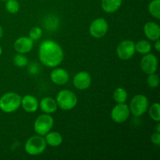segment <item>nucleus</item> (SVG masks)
Instances as JSON below:
<instances>
[{
	"mask_svg": "<svg viewBox=\"0 0 160 160\" xmlns=\"http://www.w3.org/2000/svg\"><path fill=\"white\" fill-rule=\"evenodd\" d=\"M38 57L44 65L52 68L58 67L63 60V50L54 41H44L39 46Z\"/></svg>",
	"mask_w": 160,
	"mask_h": 160,
	"instance_id": "f257e3e1",
	"label": "nucleus"
},
{
	"mask_svg": "<svg viewBox=\"0 0 160 160\" xmlns=\"http://www.w3.org/2000/svg\"><path fill=\"white\" fill-rule=\"evenodd\" d=\"M21 98L20 95L15 92L5 93L0 98V109L6 113L15 112L20 106Z\"/></svg>",
	"mask_w": 160,
	"mask_h": 160,
	"instance_id": "f03ea898",
	"label": "nucleus"
},
{
	"mask_svg": "<svg viewBox=\"0 0 160 160\" xmlns=\"http://www.w3.org/2000/svg\"><path fill=\"white\" fill-rule=\"evenodd\" d=\"M56 101L58 106L62 110H70L76 106L78 97L73 92L65 89L57 94Z\"/></svg>",
	"mask_w": 160,
	"mask_h": 160,
	"instance_id": "7ed1b4c3",
	"label": "nucleus"
},
{
	"mask_svg": "<svg viewBox=\"0 0 160 160\" xmlns=\"http://www.w3.org/2000/svg\"><path fill=\"white\" fill-rule=\"evenodd\" d=\"M47 144L45 138L41 135H34L30 138L25 143V151L31 156H38L45 150Z\"/></svg>",
	"mask_w": 160,
	"mask_h": 160,
	"instance_id": "20e7f679",
	"label": "nucleus"
},
{
	"mask_svg": "<svg viewBox=\"0 0 160 160\" xmlns=\"http://www.w3.org/2000/svg\"><path fill=\"white\" fill-rule=\"evenodd\" d=\"M54 120L49 114H42L38 117L34 124V131L38 135L45 136L53 128Z\"/></svg>",
	"mask_w": 160,
	"mask_h": 160,
	"instance_id": "39448f33",
	"label": "nucleus"
},
{
	"mask_svg": "<svg viewBox=\"0 0 160 160\" xmlns=\"http://www.w3.org/2000/svg\"><path fill=\"white\" fill-rule=\"evenodd\" d=\"M148 107V100L144 95L134 96L130 103V111L134 117H141L147 111Z\"/></svg>",
	"mask_w": 160,
	"mask_h": 160,
	"instance_id": "423d86ee",
	"label": "nucleus"
},
{
	"mask_svg": "<svg viewBox=\"0 0 160 160\" xmlns=\"http://www.w3.org/2000/svg\"><path fill=\"white\" fill-rule=\"evenodd\" d=\"M135 44L131 40H124L117 48V54L122 60H128L135 54Z\"/></svg>",
	"mask_w": 160,
	"mask_h": 160,
	"instance_id": "0eeeda50",
	"label": "nucleus"
},
{
	"mask_svg": "<svg viewBox=\"0 0 160 160\" xmlns=\"http://www.w3.org/2000/svg\"><path fill=\"white\" fill-rule=\"evenodd\" d=\"M131 111L129 106L125 103H118L111 111V118L115 123H122L130 117Z\"/></svg>",
	"mask_w": 160,
	"mask_h": 160,
	"instance_id": "6e6552de",
	"label": "nucleus"
},
{
	"mask_svg": "<svg viewBox=\"0 0 160 160\" xmlns=\"http://www.w3.org/2000/svg\"><path fill=\"white\" fill-rule=\"evenodd\" d=\"M109 28L107 21L104 18L95 19L89 27V33L95 38H101L106 34Z\"/></svg>",
	"mask_w": 160,
	"mask_h": 160,
	"instance_id": "1a4fd4ad",
	"label": "nucleus"
},
{
	"mask_svg": "<svg viewBox=\"0 0 160 160\" xmlns=\"http://www.w3.org/2000/svg\"><path fill=\"white\" fill-rule=\"evenodd\" d=\"M141 69L146 74L156 73L158 68V59L153 54L147 53L141 59Z\"/></svg>",
	"mask_w": 160,
	"mask_h": 160,
	"instance_id": "9d476101",
	"label": "nucleus"
},
{
	"mask_svg": "<svg viewBox=\"0 0 160 160\" xmlns=\"http://www.w3.org/2000/svg\"><path fill=\"white\" fill-rule=\"evenodd\" d=\"M73 82L77 89L85 90L88 88L92 84V77L88 72L81 71L75 75Z\"/></svg>",
	"mask_w": 160,
	"mask_h": 160,
	"instance_id": "9b49d317",
	"label": "nucleus"
},
{
	"mask_svg": "<svg viewBox=\"0 0 160 160\" xmlns=\"http://www.w3.org/2000/svg\"><path fill=\"white\" fill-rule=\"evenodd\" d=\"M34 46V42L29 37H20L14 42V49L18 53L25 54L31 51Z\"/></svg>",
	"mask_w": 160,
	"mask_h": 160,
	"instance_id": "f8f14e48",
	"label": "nucleus"
},
{
	"mask_svg": "<svg viewBox=\"0 0 160 160\" xmlns=\"http://www.w3.org/2000/svg\"><path fill=\"white\" fill-rule=\"evenodd\" d=\"M51 81L58 85L65 84L69 81L70 75L68 72L62 68H56L51 72L50 74Z\"/></svg>",
	"mask_w": 160,
	"mask_h": 160,
	"instance_id": "ddd939ff",
	"label": "nucleus"
},
{
	"mask_svg": "<svg viewBox=\"0 0 160 160\" xmlns=\"http://www.w3.org/2000/svg\"><path fill=\"white\" fill-rule=\"evenodd\" d=\"M144 33L151 41H156L160 38V27L154 22H148L144 26Z\"/></svg>",
	"mask_w": 160,
	"mask_h": 160,
	"instance_id": "4468645a",
	"label": "nucleus"
},
{
	"mask_svg": "<svg viewBox=\"0 0 160 160\" xmlns=\"http://www.w3.org/2000/svg\"><path fill=\"white\" fill-rule=\"evenodd\" d=\"M23 110L28 112H34L38 108V102L37 98L31 95H26L21 98V104Z\"/></svg>",
	"mask_w": 160,
	"mask_h": 160,
	"instance_id": "2eb2a0df",
	"label": "nucleus"
},
{
	"mask_svg": "<svg viewBox=\"0 0 160 160\" xmlns=\"http://www.w3.org/2000/svg\"><path fill=\"white\" fill-rule=\"evenodd\" d=\"M39 107L42 112L47 114H51L57 110L58 105L56 100L51 97H45L38 103Z\"/></svg>",
	"mask_w": 160,
	"mask_h": 160,
	"instance_id": "dca6fc26",
	"label": "nucleus"
},
{
	"mask_svg": "<svg viewBox=\"0 0 160 160\" xmlns=\"http://www.w3.org/2000/svg\"><path fill=\"white\" fill-rule=\"evenodd\" d=\"M122 2L123 0H102L101 6L106 12L113 13L120 9Z\"/></svg>",
	"mask_w": 160,
	"mask_h": 160,
	"instance_id": "f3484780",
	"label": "nucleus"
},
{
	"mask_svg": "<svg viewBox=\"0 0 160 160\" xmlns=\"http://www.w3.org/2000/svg\"><path fill=\"white\" fill-rule=\"evenodd\" d=\"M45 140L47 145L52 147H57L60 145L62 142V137L57 131L48 132L45 134Z\"/></svg>",
	"mask_w": 160,
	"mask_h": 160,
	"instance_id": "a211bd4d",
	"label": "nucleus"
},
{
	"mask_svg": "<svg viewBox=\"0 0 160 160\" xmlns=\"http://www.w3.org/2000/svg\"><path fill=\"white\" fill-rule=\"evenodd\" d=\"M152 49V45L147 40L138 41L135 44V51L142 55H145L149 53Z\"/></svg>",
	"mask_w": 160,
	"mask_h": 160,
	"instance_id": "6ab92c4d",
	"label": "nucleus"
},
{
	"mask_svg": "<svg viewBox=\"0 0 160 160\" xmlns=\"http://www.w3.org/2000/svg\"><path fill=\"white\" fill-rule=\"evenodd\" d=\"M128 92L124 88H117L113 93V99L117 103H125L128 100Z\"/></svg>",
	"mask_w": 160,
	"mask_h": 160,
	"instance_id": "aec40b11",
	"label": "nucleus"
},
{
	"mask_svg": "<svg viewBox=\"0 0 160 160\" xmlns=\"http://www.w3.org/2000/svg\"><path fill=\"white\" fill-rule=\"evenodd\" d=\"M148 11L153 17L160 19V0H152L148 5Z\"/></svg>",
	"mask_w": 160,
	"mask_h": 160,
	"instance_id": "412c9836",
	"label": "nucleus"
},
{
	"mask_svg": "<svg viewBox=\"0 0 160 160\" xmlns=\"http://www.w3.org/2000/svg\"><path fill=\"white\" fill-rule=\"evenodd\" d=\"M149 116L154 121L159 122L160 120V105L159 103L156 102L152 105L149 108Z\"/></svg>",
	"mask_w": 160,
	"mask_h": 160,
	"instance_id": "4be33fe9",
	"label": "nucleus"
},
{
	"mask_svg": "<svg viewBox=\"0 0 160 160\" xmlns=\"http://www.w3.org/2000/svg\"><path fill=\"white\" fill-rule=\"evenodd\" d=\"M6 9L9 13H17L20 9V4L17 0H7L6 3Z\"/></svg>",
	"mask_w": 160,
	"mask_h": 160,
	"instance_id": "5701e85b",
	"label": "nucleus"
},
{
	"mask_svg": "<svg viewBox=\"0 0 160 160\" xmlns=\"http://www.w3.org/2000/svg\"><path fill=\"white\" fill-rule=\"evenodd\" d=\"M13 63L14 65L18 67H24L28 65V59L25 56H23L21 53L17 54L13 57Z\"/></svg>",
	"mask_w": 160,
	"mask_h": 160,
	"instance_id": "b1692460",
	"label": "nucleus"
},
{
	"mask_svg": "<svg viewBox=\"0 0 160 160\" xmlns=\"http://www.w3.org/2000/svg\"><path fill=\"white\" fill-rule=\"evenodd\" d=\"M42 28L39 27H34V28H31L29 31V38L34 42V41H38L42 38Z\"/></svg>",
	"mask_w": 160,
	"mask_h": 160,
	"instance_id": "393cba45",
	"label": "nucleus"
},
{
	"mask_svg": "<svg viewBox=\"0 0 160 160\" xmlns=\"http://www.w3.org/2000/svg\"><path fill=\"white\" fill-rule=\"evenodd\" d=\"M147 83L148 86L152 88H156L159 86V78L156 73H150L148 74V78H147Z\"/></svg>",
	"mask_w": 160,
	"mask_h": 160,
	"instance_id": "a878e982",
	"label": "nucleus"
},
{
	"mask_svg": "<svg viewBox=\"0 0 160 160\" xmlns=\"http://www.w3.org/2000/svg\"><path fill=\"white\" fill-rule=\"evenodd\" d=\"M151 141L156 146H159L160 145V133L156 132L152 135Z\"/></svg>",
	"mask_w": 160,
	"mask_h": 160,
	"instance_id": "bb28decb",
	"label": "nucleus"
},
{
	"mask_svg": "<svg viewBox=\"0 0 160 160\" xmlns=\"http://www.w3.org/2000/svg\"><path fill=\"white\" fill-rule=\"evenodd\" d=\"M155 48H156V51H157V52L160 51V41H159V40L156 41V44H155Z\"/></svg>",
	"mask_w": 160,
	"mask_h": 160,
	"instance_id": "cd10ccee",
	"label": "nucleus"
},
{
	"mask_svg": "<svg viewBox=\"0 0 160 160\" xmlns=\"http://www.w3.org/2000/svg\"><path fill=\"white\" fill-rule=\"evenodd\" d=\"M156 132H159V133H160V124H159V122H158L157 127H156Z\"/></svg>",
	"mask_w": 160,
	"mask_h": 160,
	"instance_id": "c85d7f7f",
	"label": "nucleus"
},
{
	"mask_svg": "<svg viewBox=\"0 0 160 160\" xmlns=\"http://www.w3.org/2000/svg\"><path fill=\"white\" fill-rule=\"evenodd\" d=\"M2 34H3V31H2V27L0 26V39H1V38L2 37Z\"/></svg>",
	"mask_w": 160,
	"mask_h": 160,
	"instance_id": "c756f323",
	"label": "nucleus"
},
{
	"mask_svg": "<svg viewBox=\"0 0 160 160\" xmlns=\"http://www.w3.org/2000/svg\"><path fill=\"white\" fill-rule=\"evenodd\" d=\"M2 48L1 45H0V56L2 55Z\"/></svg>",
	"mask_w": 160,
	"mask_h": 160,
	"instance_id": "7c9ffc66",
	"label": "nucleus"
},
{
	"mask_svg": "<svg viewBox=\"0 0 160 160\" xmlns=\"http://www.w3.org/2000/svg\"><path fill=\"white\" fill-rule=\"evenodd\" d=\"M0 1H7V0H0Z\"/></svg>",
	"mask_w": 160,
	"mask_h": 160,
	"instance_id": "2f4dec72",
	"label": "nucleus"
}]
</instances>
